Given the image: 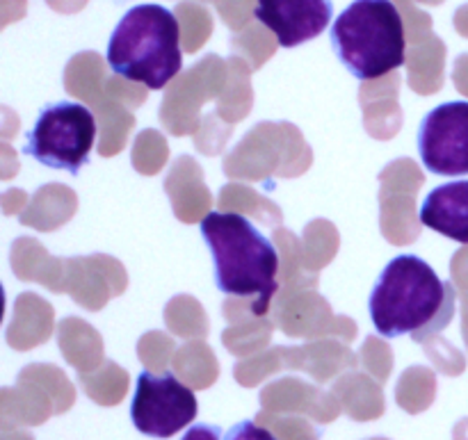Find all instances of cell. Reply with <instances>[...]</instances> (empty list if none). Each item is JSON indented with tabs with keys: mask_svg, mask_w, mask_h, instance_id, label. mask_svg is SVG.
I'll use <instances>...</instances> for the list:
<instances>
[{
	"mask_svg": "<svg viewBox=\"0 0 468 440\" xmlns=\"http://www.w3.org/2000/svg\"><path fill=\"white\" fill-rule=\"evenodd\" d=\"M455 290L414 254L393 258L370 292V320L379 336H411L425 342L441 333L455 315Z\"/></svg>",
	"mask_w": 468,
	"mask_h": 440,
	"instance_id": "obj_1",
	"label": "cell"
},
{
	"mask_svg": "<svg viewBox=\"0 0 468 440\" xmlns=\"http://www.w3.org/2000/svg\"><path fill=\"white\" fill-rule=\"evenodd\" d=\"M96 141V119L90 108L71 100L46 105L27 132L23 153L58 172L78 173Z\"/></svg>",
	"mask_w": 468,
	"mask_h": 440,
	"instance_id": "obj_5",
	"label": "cell"
},
{
	"mask_svg": "<svg viewBox=\"0 0 468 440\" xmlns=\"http://www.w3.org/2000/svg\"><path fill=\"white\" fill-rule=\"evenodd\" d=\"M181 440H219V432L210 424H197V427L187 429Z\"/></svg>",
	"mask_w": 468,
	"mask_h": 440,
	"instance_id": "obj_11",
	"label": "cell"
},
{
	"mask_svg": "<svg viewBox=\"0 0 468 440\" xmlns=\"http://www.w3.org/2000/svg\"><path fill=\"white\" fill-rule=\"evenodd\" d=\"M420 224L448 240L468 245V181L434 187L420 205Z\"/></svg>",
	"mask_w": 468,
	"mask_h": 440,
	"instance_id": "obj_9",
	"label": "cell"
},
{
	"mask_svg": "<svg viewBox=\"0 0 468 440\" xmlns=\"http://www.w3.org/2000/svg\"><path fill=\"white\" fill-rule=\"evenodd\" d=\"M5 318V290H3V283H0V324H3Z\"/></svg>",
	"mask_w": 468,
	"mask_h": 440,
	"instance_id": "obj_12",
	"label": "cell"
},
{
	"mask_svg": "<svg viewBox=\"0 0 468 440\" xmlns=\"http://www.w3.org/2000/svg\"><path fill=\"white\" fill-rule=\"evenodd\" d=\"M224 440H279L272 432H268L261 424L251 423V420H245V423L233 424L231 429L227 432Z\"/></svg>",
	"mask_w": 468,
	"mask_h": 440,
	"instance_id": "obj_10",
	"label": "cell"
},
{
	"mask_svg": "<svg viewBox=\"0 0 468 440\" xmlns=\"http://www.w3.org/2000/svg\"><path fill=\"white\" fill-rule=\"evenodd\" d=\"M256 18L277 37L282 48H295L327 30L332 0H256Z\"/></svg>",
	"mask_w": 468,
	"mask_h": 440,
	"instance_id": "obj_8",
	"label": "cell"
},
{
	"mask_svg": "<svg viewBox=\"0 0 468 440\" xmlns=\"http://www.w3.org/2000/svg\"><path fill=\"white\" fill-rule=\"evenodd\" d=\"M338 62L356 80H375L407 59L405 23L391 0H355L332 23Z\"/></svg>",
	"mask_w": 468,
	"mask_h": 440,
	"instance_id": "obj_4",
	"label": "cell"
},
{
	"mask_svg": "<svg viewBox=\"0 0 468 440\" xmlns=\"http://www.w3.org/2000/svg\"><path fill=\"white\" fill-rule=\"evenodd\" d=\"M110 68L131 82L163 89L183 68L181 30L174 12L155 3L128 9L108 41Z\"/></svg>",
	"mask_w": 468,
	"mask_h": 440,
	"instance_id": "obj_3",
	"label": "cell"
},
{
	"mask_svg": "<svg viewBox=\"0 0 468 440\" xmlns=\"http://www.w3.org/2000/svg\"><path fill=\"white\" fill-rule=\"evenodd\" d=\"M197 397L190 386L178 382L172 372L154 374L149 370L137 377L131 404L133 424L151 438H172L197 418Z\"/></svg>",
	"mask_w": 468,
	"mask_h": 440,
	"instance_id": "obj_6",
	"label": "cell"
},
{
	"mask_svg": "<svg viewBox=\"0 0 468 440\" xmlns=\"http://www.w3.org/2000/svg\"><path fill=\"white\" fill-rule=\"evenodd\" d=\"M199 231L213 256L218 290L231 297H256V313H265L279 288V256L272 242L236 213L213 210L201 219Z\"/></svg>",
	"mask_w": 468,
	"mask_h": 440,
	"instance_id": "obj_2",
	"label": "cell"
},
{
	"mask_svg": "<svg viewBox=\"0 0 468 440\" xmlns=\"http://www.w3.org/2000/svg\"><path fill=\"white\" fill-rule=\"evenodd\" d=\"M416 144L430 173L468 176V100H451L425 114Z\"/></svg>",
	"mask_w": 468,
	"mask_h": 440,
	"instance_id": "obj_7",
	"label": "cell"
}]
</instances>
